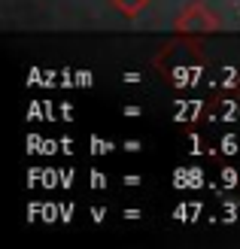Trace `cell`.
Returning a JSON list of instances; mask_svg holds the SVG:
<instances>
[{"instance_id":"6da1fadb","label":"cell","mask_w":240,"mask_h":249,"mask_svg":"<svg viewBox=\"0 0 240 249\" xmlns=\"http://www.w3.org/2000/svg\"><path fill=\"white\" fill-rule=\"evenodd\" d=\"M173 31L180 36H207L219 31V18L213 16V9L207 3L195 0V3L180 9V16L173 18Z\"/></svg>"},{"instance_id":"7a4b0ae2","label":"cell","mask_w":240,"mask_h":249,"mask_svg":"<svg viewBox=\"0 0 240 249\" xmlns=\"http://www.w3.org/2000/svg\"><path fill=\"white\" fill-rule=\"evenodd\" d=\"M149 3H152V0H110V6L119 12L122 18H140L143 12L149 9Z\"/></svg>"}]
</instances>
